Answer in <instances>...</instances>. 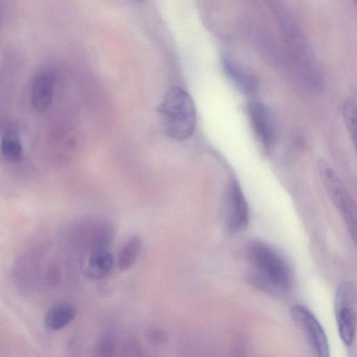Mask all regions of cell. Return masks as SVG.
Listing matches in <instances>:
<instances>
[{"mask_svg": "<svg viewBox=\"0 0 357 357\" xmlns=\"http://www.w3.org/2000/svg\"><path fill=\"white\" fill-rule=\"evenodd\" d=\"M249 282L257 289L280 296L289 288L291 272L284 259L269 245L253 242L248 249Z\"/></svg>", "mask_w": 357, "mask_h": 357, "instance_id": "cell-1", "label": "cell"}, {"mask_svg": "<svg viewBox=\"0 0 357 357\" xmlns=\"http://www.w3.org/2000/svg\"><path fill=\"white\" fill-rule=\"evenodd\" d=\"M159 113L164 132L169 138L183 141L194 132L195 107L190 96L183 89L172 88L160 105Z\"/></svg>", "mask_w": 357, "mask_h": 357, "instance_id": "cell-2", "label": "cell"}, {"mask_svg": "<svg viewBox=\"0 0 357 357\" xmlns=\"http://www.w3.org/2000/svg\"><path fill=\"white\" fill-rule=\"evenodd\" d=\"M321 181L333 204L341 215L350 236L356 242V206L340 178L331 165L324 160L318 162Z\"/></svg>", "mask_w": 357, "mask_h": 357, "instance_id": "cell-3", "label": "cell"}, {"mask_svg": "<svg viewBox=\"0 0 357 357\" xmlns=\"http://www.w3.org/2000/svg\"><path fill=\"white\" fill-rule=\"evenodd\" d=\"M335 315L340 337L344 344H352L356 328V289L351 282H344L335 296Z\"/></svg>", "mask_w": 357, "mask_h": 357, "instance_id": "cell-4", "label": "cell"}, {"mask_svg": "<svg viewBox=\"0 0 357 357\" xmlns=\"http://www.w3.org/2000/svg\"><path fill=\"white\" fill-rule=\"evenodd\" d=\"M291 317L307 340L317 357H331L326 334L319 320L305 306L295 305L290 311Z\"/></svg>", "mask_w": 357, "mask_h": 357, "instance_id": "cell-5", "label": "cell"}, {"mask_svg": "<svg viewBox=\"0 0 357 357\" xmlns=\"http://www.w3.org/2000/svg\"><path fill=\"white\" fill-rule=\"evenodd\" d=\"M225 204L227 229L233 233L244 230L249 221L248 206L241 188L236 181H231L227 186Z\"/></svg>", "mask_w": 357, "mask_h": 357, "instance_id": "cell-6", "label": "cell"}, {"mask_svg": "<svg viewBox=\"0 0 357 357\" xmlns=\"http://www.w3.org/2000/svg\"><path fill=\"white\" fill-rule=\"evenodd\" d=\"M56 75L50 68H42L36 72L31 82L30 98L33 108L38 112L47 110L52 101Z\"/></svg>", "mask_w": 357, "mask_h": 357, "instance_id": "cell-7", "label": "cell"}, {"mask_svg": "<svg viewBox=\"0 0 357 357\" xmlns=\"http://www.w3.org/2000/svg\"><path fill=\"white\" fill-rule=\"evenodd\" d=\"M248 112L257 138L265 149H268L274 136V124L270 109L264 103L255 100L249 102Z\"/></svg>", "mask_w": 357, "mask_h": 357, "instance_id": "cell-8", "label": "cell"}, {"mask_svg": "<svg viewBox=\"0 0 357 357\" xmlns=\"http://www.w3.org/2000/svg\"><path fill=\"white\" fill-rule=\"evenodd\" d=\"M221 63L225 75L241 92L252 94L258 90L259 82L254 74L240 66L227 54L222 56Z\"/></svg>", "mask_w": 357, "mask_h": 357, "instance_id": "cell-9", "label": "cell"}, {"mask_svg": "<svg viewBox=\"0 0 357 357\" xmlns=\"http://www.w3.org/2000/svg\"><path fill=\"white\" fill-rule=\"evenodd\" d=\"M74 307L67 303L56 305L47 311L44 317V325L49 331L63 328L74 319Z\"/></svg>", "mask_w": 357, "mask_h": 357, "instance_id": "cell-10", "label": "cell"}, {"mask_svg": "<svg viewBox=\"0 0 357 357\" xmlns=\"http://www.w3.org/2000/svg\"><path fill=\"white\" fill-rule=\"evenodd\" d=\"M112 264V256L108 251L103 249L94 250L89 259L86 275L91 279H100L109 272Z\"/></svg>", "mask_w": 357, "mask_h": 357, "instance_id": "cell-11", "label": "cell"}, {"mask_svg": "<svg viewBox=\"0 0 357 357\" xmlns=\"http://www.w3.org/2000/svg\"><path fill=\"white\" fill-rule=\"evenodd\" d=\"M141 249V238L138 236L130 237L119 252L117 260L119 269L121 271L130 269L136 262Z\"/></svg>", "mask_w": 357, "mask_h": 357, "instance_id": "cell-12", "label": "cell"}, {"mask_svg": "<svg viewBox=\"0 0 357 357\" xmlns=\"http://www.w3.org/2000/svg\"><path fill=\"white\" fill-rule=\"evenodd\" d=\"M0 149L2 156L10 162H17L22 158V145L15 134H6L1 139Z\"/></svg>", "mask_w": 357, "mask_h": 357, "instance_id": "cell-13", "label": "cell"}, {"mask_svg": "<svg viewBox=\"0 0 357 357\" xmlns=\"http://www.w3.org/2000/svg\"><path fill=\"white\" fill-rule=\"evenodd\" d=\"M342 115L350 139L356 146V109L351 100H347L342 105Z\"/></svg>", "mask_w": 357, "mask_h": 357, "instance_id": "cell-14", "label": "cell"}]
</instances>
